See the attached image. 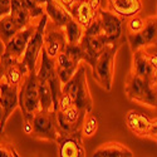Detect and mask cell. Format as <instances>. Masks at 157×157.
Here are the masks:
<instances>
[{"mask_svg":"<svg viewBox=\"0 0 157 157\" xmlns=\"http://www.w3.org/2000/svg\"><path fill=\"white\" fill-rule=\"evenodd\" d=\"M63 30H64L65 39H67L68 44L79 43L82 36H83V33H84V28L77 20H74L73 18L65 24V27L63 28Z\"/></svg>","mask_w":157,"mask_h":157,"instance_id":"obj_25","label":"cell"},{"mask_svg":"<svg viewBox=\"0 0 157 157\" xmlns=\"http://www.w3.org/2000/svg\"><path fill=\"white\" fill-rule=\"evenodd\" d=\"M78 63L73 62L67 54L62 52L56 58V72L62 84L67 83L78 68Z\"/></svg>","mask_w":157,"mask_h":157,"instance_id":"obj_21","label":"cell"},{"mask_svg":"<svg viewBox=\"0 0 157 157\" xmlns=\"http://www.w3.org/2000/svg\"><path fill=\"white\" fill-rule=\"evenodd\" d=\"M36 29V24H29L28 27H25L23 29H20L14 36H13L10 40L5 44V49L3 56L5 57H10L13 59H18L20 60L24 50L27 48V44L29 42V39L32 38V35L34 34Z\"/></svg>","mask_w":157,"mask_h":157,"instance_id":"obj_13","label":"cell"},{"mask_svg":"<svg viewBox=\"0 0 157 157\" xmlns=\"http://www.w3.org/2000/svg\"><path fill=\"white\" fill-rule=\"evenodd\" d=\"M19 30H20L19 25L15 21V19L10 15V13L9 14L3 15V17H0V40L3 42L4 45Z\"/></svg>","mask_w":157,"mask_h":157,"instance_id":"obj_24","label":"cell"},{"mask_svg":"<svg viewBox=\"0 0 157 157\" xmlns=\"http://www.w3.org/2000/svg\"><path fill=\"white\" fill-rule=\"evenodd\" d=\"M98 17L101 21L102 34L107 44L123 43L126 38L123 36V23L124 19L107 9H99Z\"/></svg>","mask_w":157,"mask_h":157,"instance_id":"obj_7","label":"cell"},{"mask_svg":"<svg viewBox=\"0 0 157 157\" xmlns=\"http://www.w3.org/2000/svg\"><path fill=\"white\" fill-rule=\"evenodd\" d=\"M2 133H3V132H2ZM2 133H0V135H2Z\"/></svg>","mask_w":157,"mask_h":157,"instance_id":"obj_36","label":"cell"},{"mask_svg":"<svg viewBox=\"0 0 157 157\" xmlns=\"http://www.w3.org/2000/svg\"><path fill=\"white\" fill-rule=\"evenodd\" d=\"M4 69H5V64H4V60L0 58V81L4 78Z\"/></svg>","mask_w":157,"mask_h":157,"instance_id":"obj_34","label":"cell"},{"mask_svg":"<svg viewBox=\"0 0 157 157\" xmlns=\"http://www.w3.org/2000/svg\"><path fill=\"white\" fill-rule=\"evenodd\" d=\"M54 142L58 146V156L60 157L86 156V148L83 146V135L81 131L71 133L59 131Z\"/></svg>","mask_w":157,"mask_h":157,"instance_id":"obj_10","label":"cell"},{"mask_svg":"<svg viewBox=\"0 0 157 157\" xmlns=\"http://www.w3.org/2000/svg\"><path fill=\"white\" fill-rule=\"evenodd\" d=\"M157 18L156 15L147 17L145 19V27L135 34H126V40L129 44L132 53L141 48H145L152 44H156L157 35Z\"/></svg>","mask_w":157,"mask_h":157,"instance_id":"obj_11","label":"cell"},{"mask_svg":"<svg viewBox=\"0 0 157 157\" xmlns=\"http://www.w3.org/2000/svg\"><path fill=\"white\" fill-rule=\"evenodd\" d=\"M72 104H73V101L69 97V94L62 90V93H60V96L58 98V108H57V111H64V109H67L68 107H71Z\"/></svg>","mask_w":157,"mask_h":157,"instance_id":"obj_31","label":"cell"},{"mask_svg":"<svg viewBox=\"0 0 157 157\" xmlns=\"http://www.w3.org/2000/svg\"><path fill=\"white\" fill-rule=\"evenodd\" d=\"M0 58L4 60V64H5L4 79L11 86H19L23 81L24 75L28 73V68L25 67V64H23L21 60L13 59V58L5 57L3 54Z\"/></svg>","mask_w":157,"mask_h":157,"instance_id":"obj_17","label":"cell"},{"mask_svg":"<svg viewBox=\"0 0 157 157\" xmlns=\"http://www.w3.org/2000/svg\"><path fill=\"white\" fill-rule=\"evenodd\" d=\"M64 53L67 54L73 62H75V63H78L79 64L82 60H83V58H84V54H83V49H82V47H81V44L79 43H77V44H68L67 43V45L64 47Z\"/></svg>","mask_w":157,"mask_h":157,"instance_id":"obj_29","label":"cell"},{"mask_svg":"<svg viewBox=\"0 0 157 157\" xmlns=\"http://www.w3.org/2000/svg\"><path fill=\"white\" fill-rule=\"evenodd\" d=\"M10 4L11 0H0V17L10 13Z\"/></svg>","mask_w":157,"mask_h":157,"instance_id":"obj_32","label":"cell"},{"mask_svg":"<svg viewBox=\"0 0 157 157\" xmlns=\"http://www.w3.org/2000/svg\"><path fill=\"white\" fill-rule=\"evenodd\" d=\"M131 72L146 78V79L151 81V82H156V73L157 69L153 68L148 62V57L145 48H141L136 52H133V57H132V68Z\"/></svg>","mask_w":157,"mask_h":157,"instance_id":"obj_16","label":"cell"},{"mask_svg":"<svg viewBox=\"0 0 157 157\" xmlns=\"http://www.w3.org/2000/svg\"><path fill=\"white\" fill-rule=\"evenodd\" d=\"M124 21H126V34H135L145 27V19L141 18L138 14L126 18Z\"/></svg>","mask_w":157,"mask_h":157,"instance_id":"obj_28","label":"cell"},{"mask_svg":"<svg viewBox=\"0 0 157 157\" xmlns=\"http://www.w3.org/2000/svg\"><path fill=\"white\" fill-rule=\"evenodd\" d=\"M87 3L89 4L90 9H92L93 11H96V13H98L99 9H104L102 0H87Z\"/></svg>","mask_w":157,"mask_h":157,"instance_id":"obj_33","label":"cell"},{"mask_svg":"<svg viewBox=\"0 0 157 157\" xmlns=\"http://www.w3.org/2000/svg\"><path fill=\"white\" fill-rule=\"evenodd\" d=\"M18 101H19L18 107H20L23 114V132L30 136L33 117L40 109L36 71L28 72L24 75L21 83L19 84Z\"/></svg>","mask_w":157,"mask_h":157,"instance_id":"obj_1","label":"cell"},{"mask_svg":"<svg viewBox=\"0 0 157 157\" xmlns=\"http://www.w3.org/2000/svg\"><path fill=\"white\" fill-rule=\"evenodd\" d=\"M94 157H132L133 152L120 142H107L101 145L94 152Z\"/></svg>","mask_w":157,"mask_h":157,"instance_id":"obj_22","label":"cell"},{"mask_svg":"<svg viewBox=\"0 0 157 157\" xmlns=\"http://www.w3.org/2000/svg\"><path fill=\"white\" fill-rule=\"evenodd\" d=\"M71 2H72V3H73V2H77V0H71Z\"/></svg>","mask_w":157,"mask_h":157,"instance_id":"obj_35","label":"cell"},{"mask_svg":"<svg viewBox=\"0 0 157 157\" xmlns=\"http://www.w3.org/2000/svg\"><path fill=\"white\" fill-rule=\"evenodd\" d=\"M38 93H39V103L40 109L53 111V101H52V93L47 81L38 79Z\"/></svg>","mask_w":157,"mask_h":157,"instance_id":"obj_26","label":"cell"},{"mask_svg":"<svg viewBox=\"0 0 157 157\" xmlns=\"http://www.w3.org/2000/svg\"><path fill=\"white\" fill-rule=\"evenodd\" d=\"M121 43L107 44L102 50V53L94 62L92 67L93 79L104 89L109 92L113 86V75H114V58L118 52Z\"/></svg>","mask_w":157,"mask_h":157,"instance_id":"obj_3","label":"cell"},{"mask_svg":"<svg viewBox=\"0 0 157 157\" xmlns=\"http://www.w3.org/2000/svg\"><path fill=\"white\" fill-rule=\"evenodd\" d=\"M82 49H83V54L84 58L83 60L86 63H88L90 67L94 65L96 59L98 58V56L102 53V50L104 49V47L107 45L106 40H104L103 34L97 35V36H87L83 35L81 42H79Z\"/></svg>","mask_w":157,"mask_h":157,"instance_id":"obj_15","label":"cell"},{"mask_svg":"<svg viewBox=\"0 0 157 157\" xmlns=\"http://www.w3.org/2000/svg\"><path fill=\"white\" fill-rule=\"evenodd\" d=\"M48 20H49V18L44 13L40 17V19H39V23L36 24V29H35L34 34L32 35V38L29 39L27 48L24 50V54L20 59L23 62V64H25V67L28 68V72L36 71V60H38V57L40 56V52L44 47V29H45Z\"/></svg>","mask_w":157,"mask_h":157,"instance_id":"obj_6","label":"cell"},{"mask_svg":"<svg viewBox=\"0 0 157 157\" xmlns=\"http://www.w3.org/2000/svg\"><path fill=\"white\" fill-rule=\"evenodd\" d=\"M126 126L128 129L137 137L151 138L152 141L157 140V121L156 118H150L136 109H131L124 116Z\"/></svg>","mask_w":157,"mask_h":157,"instance_id":"obj_8","label":"cell"},{"mask_svg":"<svg viewBox=\"0 0 157 157\" xmlns=\"http://www.w3.org/2000/svg\"><path fill=\"white\" fill-rule=\"evenodd\" d=\"M19 86L9 84L4 78L0 81V133L4 132L8 118L19 106Z\"/></svg>","mask_w":157,"mask_h":157,"instance_id":"obj_9","label":"cell"},{"mask_svg":"<svg viewBox=\"0 0 157 157\" xmlns=\"http://www.w3.org/2000/svg\"><path fill=\"white\" fill-rule=\"evenodd\" d=\"M10 15L15 19L19 28L23 29L32 23V17L29 9L24 0H11L10 4Z\"/></svg>","mask_w":157,"mask_h":157,"instance_id":"obj_23","label":"cell"},{"mask_svg":"<svg viewBox=\"0 0 157 157\" xmlns=\"http://www.w3.org/2000/svg\"><path fill=\"white\" fill-rule=\"evenodd\" d=\"M67 45V39H65L64 30L58 28L53 23L45 25L44 29V50L47 54L52 58H57V56L64 50V47Z\"/></svg>","mask_w":157,"mask_h":157,"instance_id":"obj_14","label":"cell"},{"mask_svg":"<svg viewBox=\"0 0 157 157\" xmlns=\"http://www.w3.org/2000/svg\"><path fill=\"white\" fill-rule=\"evenodd\" d=\"M27 4L30 17L33 18H40L44 14V4L48 0H24Z\"/></svg>","mask_w":157,"mask_h":157,"instance_id":"obj_30","label":"cell"},{"mask_svg":"<svg viewBox=\"0 0 157 157\" xmlns=\"http://www.w3.org/2000/svg\"><path fill=\"white\" fill-rule=\"evenodd\" d=\"M124 92L129 101L156 108V82H151L129 72L124 82Z\"/></svg>","mask_w":157,"mask_h":157,"instance_id":"obj_4","label":"cell"},{"mask_svg":"<svg viewBox=\"0 0 157 157\" xmlns=\"http://www.w3.org/2000/svg\"><path fill=\"white\" fill-rule=\"evenodd\" d=\"M57 114V123L59 127V131L62 132H82V124L86 117V112L81 111L75 104H72L64 111H56Z\"/></svg>","mask_w":157,"mask_h":157,"instance_id":"obj_12","label":"cell"},{"mask_svg":"<svg viewBox=\"0 0 157 157\" xmlns=\"http://www.w3.org/2000/svg\"><path fill=\"white\" fill-rule=\"evenodd\" d=\"M99 127V118L96 113L92 111L88 112L84 117V121L82 124V135L84 137H92Z\"/></svg>","mask_w":157,"mask_h":157,"instance_id":"obj_27","label":"cell"},{"mask_svg":"<svg viewBox=\"0 0 157 157\" xmlns=\"http://www.w3.org/2000/svg\"><path fill=\"white\" fill-rule=\"evenodd\" d=\"M67 10L71 14V17L79 23L83 28H87L93 21V19L98 15V13L90 9L87 0H77V2H73L68 6Z\"/></svg>","mask_w":157,"mask_h":157,"instance_id":"obj_18","label":"cell"},{"mask_svg":"<svg viewBox=\"0 0 157 157\" xmlns=\"http://www.w3.org/2000/svg\"><path fill=\"white\" fill-rule=\"evenodd\" d=\"M58 133H59V127L57 123L56 112L39 109L33 117L30 136L38 140L54 142Z\"/></svg>","mask_w":157,"mask_h":157,"instance_id":"obj_5","label":"cell"},{"mask_svg":"<svg viewBox=\"0 0 157 157\" xmlns=\"http://www.w3.org/2000/svg\"><path fill=\"white\" fill-rule=\"evenodd\" d=\"M106 9L126 19L138 14L142 10V2L141 0H108Z\"/></svg>","mask_w":157,"mask_h":157,"instance_id":"obj_19","label":"cell"},{"mask_svg":"<svg viewBox=\"0 0 157 157\" xmlns=\"http://www.w3.org/2000/svg\"><path fill=\"white\" fill-rule=\"evenodd\" d=\"M62 90L68 93L73 101V104L79 108L81 111L88 113L93 108V101L90 97V92L87 83V69L86 65H78L77 71L72 75V78L62 84Z\"/></svg>","mask_w":157,"mask_h":157,"instance_id":"obj_2","label":"cell"},{"mask_svg":"<svg viewBox=\"0 0 157 157\" xmlns=\"http://www.w3.org/2000/svg\"><path fill=\"white\" fill-rule=\"evenodd\" d=\"M44 13L48 15V18L52 20V23L56 27L62 28V29L72 19L68 10L64 6H62L59 3H57L56 0H48L44 4Z\"/></svg>","mask_w":157,"mask_h":157,"instance_id":"obj_20","label":"cell"}]
</instances>
